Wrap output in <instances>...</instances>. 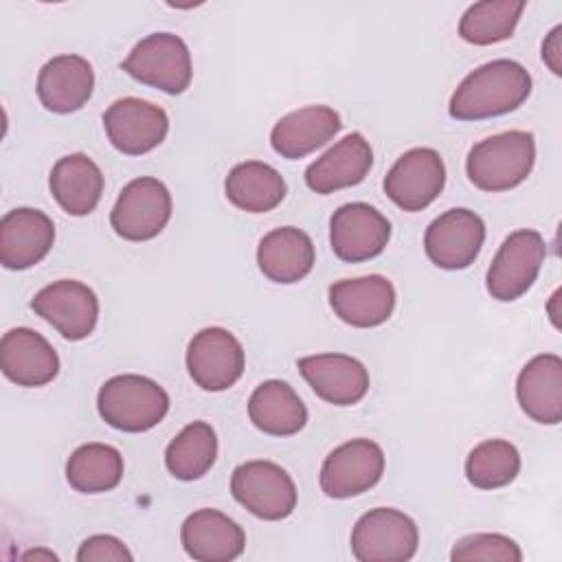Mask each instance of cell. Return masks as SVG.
<instances>
[{
	"mask_svg": "<svg viewBox=\"0 0 562 562\" xmlns=\"http://www.w3.org/2000/svg\"><path fill=\"white\" fill-rule=\"evenodd\" d=\"M217 435L206 422H191L184 426L165 450L167 470L180 481L202 479L215 463Z\"/></svg>",
	"mask_w": 562,
	"mask_h": 562,
	"instance_id": "cell-30",
	"label": "cell"
},
{
	"mask_svg": "<svg viewBox=\"0 0 562 562\" xmlns=\"http://www.w3.org/2000/svg\"><path fill=\"white\" fill-rule=\"evenodd\" d=\"M417 544L415 520L393 507L369 509L351 531V553L360 562H406L417 553Z\"/></svg>",
	"mask_w": 562,
	"mask_h": 562,
	"instance_id": "cell-5",
	"label": "cell"
},
{
	"mask_svg": "<svg viewBox=\"0 0 562 562\" xmlns=\"http://www.w3.org/2000/svg\"><path fill=\"white\" fill-rule=\"evenodd\" d=\"M373 165V149L360 132L347 134L305 169V184L321 193L360 184Z\"/></svg>",
	"mask_w": 562,
	"mask_h": 562,
	"instance_id": "cell-21",
	"label": "cell"
},
{
	"mask_svg": "<svg viewBox=\"0 0 562 562\" xmlns=\"http://www.w3.org/2000/svg\"><path fill=\"white\" fill-rule=\"evenodd\" d=\"M226 198L246 213H268L285 198L283 176L261 160L235 165L224 180Z\"/></svg>",
	"mask_w": 562,
	"mask_h": 562,
	"instance_id": "cell-28",
	"label": "cell"
},
{
	"mask_svg": "<svg viewBox=\"0 0 562 562\" xmlns=\"http://www.w3.org/2000/svg\"><path fill=\"white\" fill-rule=\"evenodd\" d=\"M483 241V220L470 209H450L428 224L424 250L437 268L463 270L474 263Z\"/></svg>",
	"mask_w": 562,
	"mask_h": 562,
	"instance_id": "cell-15",
	"label": "cell"
},
{
	"mask_svg": "<svg viewBox=\"0 0 562 562\" xmlns=\"http://www.w3.org/2000/svg\"><path fill=\"white\" fill-rule=\"evenodd\" d=\"M316 261L310 235L296 226H281L266 233L257 246V263L263 277L274 283L305 279Z\"/></svg>",
	"mask_w": 562,
	"mask_h": 562,
	"instance_id": "cell-25",
	"label": "cell"
},
{
	"mask_svg": "<svg viewBox=\"0 0 562 562\" xmlns=\"http://www.w3.org/2000/svg\"><path fill=\"white\" fill-rule=\"evenodd\" d=\"M340 127L342 121L334 108L305 105L288 112L274 123L270 132V145L279 156L288 160H299L331 140L340 132Z\"/></svg>",
	"mask_w": 562,
	"mask_h": 562,
	"instance_id": "cell-22",
	"label": "cell"
},
{
	"mask_svg": "<svg viewBox=\"0 0 562 562\" xmlns=\"http://www.w3.org/2000/svg\"><path fill=\"white\" fill-rule=\"evenodd\" d=\"M522 0H483L468 7L459 22V35L474 46H490L512 37L522 11Z\"/></svg>",
	"mask_w": 562,
	"mask_h": 562,
	"instance_id": "cell-31",
	"label": "cell"
},
{
	"mask_svg": "<svg viewBox=\"0 0 562 562\" xmlns=\"http://www.w3.org/2000/svg\"><path fill=\"white\" fill-rule=\"evenodd\" d=\"M97 408L108 426L123 432H145L167 415L169 395L151 378L123 373L103 382Z\"/></svg>",
	"mask_w": 562,
	"mask_h": 562,
	"instance_id": "cell-3",
	"label": "cell"
},
{
	"mask_svg": "<svg viewBox=\"0 0 562 562\" xmlns=\"http://www.w3.org/2000/svg\"><path fill=\"white\" fill-rule=\"evenodd\" d=\"M329 305L351 327H378L393 314L395 288L382 274L340 279L329 285Z\"/></svg>",
	"mask_w": 562,
	"mask_h": 562,
	"instance_id": "cell-16",
	"label": "cell"
},
{
	"mask_svg": "<svg viewBox=\"0 0 562 562\" xmlns=\"http://www.w3.org/2000/svg\"><path fill=\"white\" fill-rule=\"evenodd\" d=\"M560 37H562V26L558 24L555 29H551L547 40L542 42V59L549 66V70L558 77L562 75V44H560Z\"/></svg>",
	"mask_w": 562,
	"mask_h": 562,
	"instance_id": "cell-35",
	"label": "cell"
},
{
	"mask_svg": "<svg viewBox=\"0 0 562 562\" xmlns=\"http://www.w3.org/2000/svg\"><path fill=\"white\" fill-rule=\"evenodd\" d=\"M31 310L50 323L66 340H83L99 321V299L92 288L75 279L44 285L31 301Z\"/></svg>",
	"mask_w": 562,
	"mask_h": 562,
	"instance_id": "cell-11",
	"label": "cell"
},
{
	"mask_svg": "<svg viewBox=\"0 0 562 562\" xmlns=\"http://www.w3.org/2000/svg\"><path fill=\"white\" fill-rule=\"evenodd\" d=\"M103 127L110 143L121 154L140 156L156 149L165 140L169 132V116L151 101L125 97L116 99L103 112Z\"/></svg>",
	"mask_w": 562,
	"mask_h": 562,
	"instance_id": "cell-14",
	"label": "cell"
},
{
	"mask_svg": "<svg viewBox=\"0 0 562 562\" xmlns=\"http://www.w3.org/2000/svg\"><path fill=\"white\" fill-rule=\"evenodd\" d=\"M244 347L224 327L200 329L187 347L191 380L211 393L231 389L244 373Z\"/></svg>",
	"mask_w": 562,
	"mask_h": 562,
	"instance_id": "cell-10",
	"label": "cell"
},
{
	"mask_svg": "<svg viewBox=\"0 0 562 562\" xmlns=\"http://www.w3.org/2000/svg\"><path fill=\"white\" fill-rule=\"evenodd\" d=\"M233 498L261 520H283L296 507V485L277 463L255 459L237 465L231 476Z\"/></svg>",
	"mask_w": 562,
	"mask_h": 562,
	"instance_id": "cell-6",
	"label": "cell"
},
{
	"mask_svg": "<svg viewBox=\"0 0 562 562\" xmlns=\"http://www.w3.org/2000/svg\"><path fill=\"white\" fill-rule=\"evenodd\" d=\"M22 560H48V562H53V560H59L53 551H46V549H33V551H26L24 555H22Z\"/></svg>",
	"mask_w": 562,
	"mask_h": 562,
	"instance_id": "cell-37",
	"label": "cell"
},
{
	"mask_svg": "<svg viewBox=\"0 0 562 562\" xmlns=\"http://www.w3.org/2000/svg\"><path fill=\"white\" fill-rule=\"evenodd\" d=\"M450 560L454 562H520L522 551L520 547L503 536V533H472L461 538L452 551Z\"/></svg>",
	"mask_w": 562,
	"mask_h": 562,
	"instance_id": "cell-33",
	"label": "cell"
},
{
	"mask_svg": "<svg viewBox=\"0 0 562 562\" xmlns=\"http://www.w3.org/2000/svg\"><path fill=\"white\" fill-rule=\"evenodd\" d=\"M171 217V193L158 178L143 176L123 187L110 213L114 233L127 241H147L162 233Z\"/></svg>",
	"mask_w": 562,
	"mask_h": 562,
	"instance_id": "cell-8",
	"label": "cell"
},
{
	"mask_svg": "<svg viewBox=\"0 0 562 562\" xmlns=\"http://www.w3.org/2000/svg\"><path fill=\"white\" fill-rule=\"evenodd\" d=\"M547 246L538 231L518 228L507 235L485 274L492 299L505 303L520 299L538 279Z\"/></svg>",
	"mask_w": 562,
	"mask_h": 562,
	"instance_id": "cell-7",
	"label": "cell"
},
{
	"mask_svg": "<svg viewBox=\"0 0 562 562\" xmlns=\"http://www.w3.org/2000/svg\"><path fill=\"white\" fill-rule=\"evenodd\" d=\"M189 558L200 562H231L244 553L246 533L226 514L204 507L189 514L180 529Z\"/></svg>",
	"mask_w": 562,
	"mask_h": 562,
	"instance_id": "cell-20",
	"label": "cell"
},
{
	"mask_svg": "<svg viewBox=\"0 0 562 562\" xmlns=\"http://www.w3.org/2000/svg\"><path fill=\"white\" fill-rule=\"evenodd\" d=\"M391 239V222L367 202H349L329 220V244L338 259L358 263L378 257Z\"/></svg>",
	"mask_w": 562,
	"mask_h": 562,
	"instance_id": "cell-13",
	"label": "cell"
},
{
	"mask_svg": "<svg viewBox=\"0 0 562 562\" xmlns=\"http://www.w3.org/2000/svg\"><path fill=\"white\" fill-rule=\"evenodd\" d=\"M0 369L18 386H44L55 380L59 358L42 334L15 327L0 340Z\"/></svg>",
	"mask_w": 562,
	"mask_h": 562,
	"instance_id": "cell-19",
	"label": "cell"
},
{
	"mask_svg": "<svg viewBox=\"0 0 562 562\" xmlns=\"http://www.w3.org/2000/svg\"><path fill=\"white\" fill-rule=\"evenodd\" d=\"M384 472V452L371 439H351L334 448L321 468V490L329 498H351L371 490Z\"/></svg>",
	"mask_w": 562,
	"mask_h": 562,
	"instance_id": "cell-12",
	"label": "cell"
},
{
	"mask_svg": "<svg viewBox=\"0 0 562 562\" xmlns=\"http://www.w3.org/2000/svg\"><path fill=\"white\" fill-rule=\"evenodd\" d=\"M121 68L136 81L167 94L184 92L193 77L189 46L173 33H151L143 37L130 50Z\"/></svg>",
	"mask_w": 562,
	"mask_h": 562,
	"instance_id": "cell-4",
	"label": "cell"
},
{
	"mask_svg": "<svg viewBox=\"0 0 562 562\" xmlns=\"http://www.w3.org/2000/svg\"><path fill=\"white\" fill-rule=\"evenodd\" d=\"M520 472V454L505 439H485L476 443L465 459V479L479 490H498L509 485Z\"/></svg>",
	"mask_w": 562,
	"mask_h": 562,
	"instance_id": "cell-32",
	"label": "cell"
},
{
	"mask_svg": "<svg viewBox=\"0 0 562 562\" xmlns=\"http://www.w3.org/2000/svg\"><path fill=\"white\" fill-rule=\"evenodd\" d=\"M516 397L520 408L538 424L562 419V360L555 353L531 358L518 373Z\"/></svg>",
	"mask_w": 562,
	"mask_h": 562,
	"instance_id": "cell-24",
	"label": "cell"
},
{
	"mask_svg": "<svg viewBox=\"0 0 562 562\" xmlns=\"http://www.w3.org/2000/svg\"><path fill=\"white\" fill-rule=\"evenodd\" d=\"M531 92V75L514 59H494L472 70L452 92L448 112L459 121H481L514 112Z\"/></svg>",
	"mask_w": 562,
	"mask_h": 562,
	"instance_id": "cell-1",
	"label": "cell"
},
{
	"mask_svg": "<svg viewBox=\"0 0 562 562\" xmlns=\"http://www.w3.org/2000/svg\"><path fill=\"white\" fill-rule=\"evenodd\" d=\"M53 241L55 224L44 211L13 209L0 222V263L7 270H26L50 252Z\"/></svg>",
	"mask_w": 562,
	"mask_h": 562,
	"instance_id": "cell-17",
	"label": "cell"
},
{
	"mask_svg": "<svg viewBox=\"0 0 562 562\" xmlns=\"http://www.w3.org/2000/svg\"><path fill=\"white\" fill-rule=\"evenodd\" d=\"M77 560L79 562H132L134 555L123 544V540L108 533H97L81 542L77 551Z\"/></svg>",
	"mask_w": 562,
	"mask_h": 562,
	"instance_id": "cell-34",
	"label": "cell"
},
{
	"mask_svg": "<svg viewBox=\"0 0 562 562\" xmlns=\"http://www.w3.org/2000/svg\"><path fill=\"white\" fill-rule=\"evenodd\" d=\"M446 184V167L432 147H413L404 151L384 176V193L402 211H422L430 206Z\"/></svg>",
	"mask_w": 562,
	"mask_h": 562,
	"instance_id": "cell-9",
	"label": "cell"
},
{
	"mask_svg": "<svg viewBox=\"0 0 562 562\" xmlns=\"http://www.w3.org/2000/svg\"><path fill=\"white\" fill-rule=\"evenodd\" d=\"M94 90V72L81 55H57L48 59L37 75V97L55 114L77 112L88 103Z\"/></svg>",
	"mask_w": 562,
	"mask_h": 562,
	"instance_id": "cell-23",
	"label": "cell"
},
{
	"mask_svg": "<svg viewBox=\"0 0 562 562\" xmlns=\"http://www.w3.org/2000/svg\"><path fill=\"white\" fill-rule=\"evenodd\" d=\"M296 367L312 391L334 406L358 404L369 391V371L351 356L316 353L301 358Z\"/></svg>",
	"mask_w": 562,
	"mask_h": 562,
	"instance_id": "cell-18",
	"label": "cell"
},
{
	"mask_svg": "<svg viewBox=\"0 0 562 562\" xmlns=\"http://www.w3.org/2000/svg\"><path fill=\"white\" fill-rule=\"evenodd\" d=\"M48 187L68 215L81 217L97 209L103 193V173L90 156L77 151L55 162Z\"/></svg>",
	"mask_w": 562,
	"mask_h": 562,
	"instance_id": "cell-26",
	"label": "cell"
},
{
	"mask_svg": "<svg viewBox=\"0 0 562 562\" xmlns=\"http://www.w3.org/2000/svg\"><path fill=\"white\" fill-rule=\"evenodd\" d=\"M536 162L531 132L509 130L479 140L465 160L468 178L481 191H509L527 180Z\"/></svg>",
	"mask_w": 562,
	"mask_h": 562,
	"instance_id": "cell-2",
	"label": "cell"
},
{
	"mask_svg": "<svg viewBox=\"0 0 562 562\" xmlns=\"http://www.w3.org/2000/svg\"><path fill=\"white\" fill-rule=\"evenodd\" d=\"M560 290H555L553 294H551V299H549V305H547V312H549V318H551V323H553V327H558L560 329V312H558V303H560Z\"/></svg>",
	"mask_w": 562,
	"mask_h": 562,
	"instance_id": "cell-36",
	"label": "cell"
},
{
	"mask_svg": "<svg viewBox=\"0 0 562 562\" xmlns=\"http://www.w3.org/2000/svg\"><path fill=\"white\" fill-rule=\"evenodd\" d=\"M123 454L108 443H83L66 461V479L81 494L114 490L123 479Z\"/></svg>",
	"mask_w": 562,
	"mask_h": 562,
	"instance_id": "cell-29",
	"label": "cell"
},
{
	"mask_svg": "<svg viewBox=\"0 0 562 562\" xmlns=\"http://www.w3.org/2000/svg\"><path fill=\"white\" fill-rule=\"evenodd\" d=\"M248 417L266 435L290 437L307 424V408L288 382L268 380L252 391Z\"/></svg>",
	"mask_w": 562,
	"mask_h": 562,
	"instance_id": "cell-27",
	"label": "cell"
}]
</instances>
